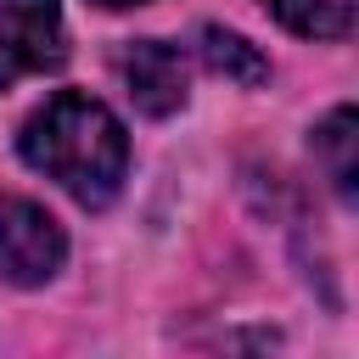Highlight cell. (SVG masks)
Returning <instances> with one entry per match:
<instances>
[{"label":"cell","mask_w":359,"mask_h":359,"mask_svg":"<svg viewBox=\"0 0 359 359\" xmlns=\"http://www.w3.org/2000/svg\"><path fill=\"white\" fill-rule=\"evenodd\" d=\"M202 62H208L219 79H236V84H264V79H269L264 50L247 45V39L230 34V28H202Z\"/></svg>","instance_id":"52a82bcc"},{"label":"cell","mask_w":359,"mask_h":359,"mask_svg":"<svg viewBox=\"0 0 359 359\" xmlns=\"http://www.w3.org/2000/svg\"><path fill=\"white\" fill-rule=\"evenodd\" d=\"M314 163L325 168V180L337 185V196H353V180H359V135H353V107H337V112L314 129Z\"/></svg>","instance_id":"5b68a950"},{"label":"cell","mask_w":359,"mask_h":359,"mask_svg":"<svg viewBox=\"0 0 359 359\" xmlns=\"http://www.w3.org/2000/svg\"><path fill=\"white\" fill-rule=\"evenodd\" d=\"M258 6L303 39H342L353 28V0H258Z\"/></svg>","instance_id":"8992f818"},{"label":"cell","mask_w":359,"mask_h":359,"mask_svg":"<svg viewBox=\"0 0 359 359\" xmlns=\"http://www.w3.org/2000/svg\"><path fill=\"white\" fill-rule=\"evenodd\" d=\"M90 6H107V11H123V6H140V0H90Z\"/></svg>","instance_id":"ba28073f"},{"label":"cell","mask_w":359,"mask_h":359,"mask_svg":"<svg viewBox=\"0 0 359 359\" xmlns=\"http://www.w3.org/2000/svg\"><path fill=\"white\" fill-rule=\"evenodd\" d=\"M62 258H67L62 224L39 202L0 191V280H11V286H45V280H56Z\"/></svg>","instance_id":"3957f363"},{"label":"cell","mask_w":359,"mask_h":359,"mask_svg":"<svg viewBox=\"0 0 359 359\" xmlns=\"http://www.w3.org/2000/svg\"><path fill=\"white\" fill-rule=\"evenodd\" d=\"M118 73H123V84H129V101H135L146 118H168V112H180L185 95H191V67H185V56H180L174 45H163V39H135V45H123Z\"/></svg>","instance_id":"277c9868"},{"label":"cell","mask_w":359,"mask_h":359,"mask_svg":"<svg viewBox=\"0 0 359 359\" xmlns=\"http://www.w3.org/2000/svg\"><path fill=\"white\" fill-rule=\"evenodd\" d=\"M67 62L62 0H0V90Z\"/></svg>","instance_id":"7a4b0ae2"},{"label":"cell","mask_w":359,"mask_h":359,"mask_svg":"<svg viewBox=\"0 0 359 359\" xmlns=\"http://www.w3.org/2000/svg\"><path fill=\"white\" fill-rule=\"evenodd\" d=\"M17 151H22L28 168L56 180L84 208H107L123 191V174H129V135H123V123L112 118V107H101L84 90H56L22 123Z\"/></svg>","instance_id":"6da1fadb"}]
</instances>
